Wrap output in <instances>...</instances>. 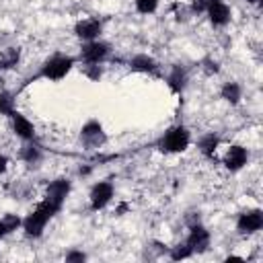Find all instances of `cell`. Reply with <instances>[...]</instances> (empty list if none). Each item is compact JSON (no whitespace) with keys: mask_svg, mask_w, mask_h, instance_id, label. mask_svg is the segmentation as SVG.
<instances>
[{"mask_svg":"<svg viewBox=\"0 0 263 263\" xmlns=\"http://www.w3.org/2000/svg\"><path fill=\"white\" fill-rule=\"evenodd\" d=\"M21 224H23V220L18 216H14V214H6L4 218H0V238L10 234V232H14Z\"/></svg>","mask_w":263,"mask_h":263,"instance_id":"cell-15","label":"cell"},{"mask_svg":"<svg viewBox=\"0 0 263 263\" xmlns=\"http://www.w3.org/2000/svg\"><path fill=\"white\" fill-rule=\"evenodd\" d=\"M158 8V0H136V10L142 14H150Z\"/></svg>","mask_w":263,"mask_h":263,"instance_id":"cell-23","label":"cell"},{"mask_svg":"<svg viewBox=\"0 0 263 263\" xmlns=\"http://www.w3.org/2000/svg\"><path fill=\"white\" fill-rule=\"evenodd\" d=\"M70 187L72 185H70L68 179H55V181H51L47 185V189H45V201H49L53 208L62 210V205H64V201H66V197L70 193Z\"/></svg>","mask_w":263,"mask_h":263,"instance_id":"cell-4","label":"cell"},{"mask_svg":"<svg viewBox=\"0 0 263 263\" xmlns=\"http://www.w3.org/2000/svg\"><path fill=\"white\" fill-rule=\"evenodd\" d=\"M6 168H8V158H6L4 154H0V175H2Z\"/></svg>","mask_w":263,"mask_h":263,"instance_id":"cell-27","label":"cell"},{"mask_svg":"<svg viewBox=\"0 0 263 263\" xmlns=\"http://www.w3.org/2000/svg\"><path fill=\"white\" fill-rule=\"evenodd\" d=\"M185 80H187L185 70H183L181 66H175L173 72H171V76H168V86H171V90H173V92H179V90L185 86Z\"/></svg>","mask_w":263,"mask_h":263,"instance_id":"cell-17","label":"cell"},{"mask_svg":"<svg viewBox=\"0 0 263 263\" xmlns=\"http://www.w3.org/2000/svg\"><path fill=\"white\" fill-rule=\"evenodd\" d=\"M74 62L76 60L72 55H51L49 60L43 62V66L39 70V76L47 78V80H60L72 70Z\"/></svg>","mask_w":263,"mask_h":263,"instance_id":"cell-2","label":"cell"},{"mask_svg":"<svg viewBox=\"0 0 263 263\" xmlns=\"http://www.w3.org/2000/svg\"><path fill=\"white\" fill-rule=\"evenodd\" d=\"M263 226V214L261 210H251V212H242L236 220V230L240 234H253L257 230H261Z\"/></svg>","mask_w":263,"mask_h":263,"instance_id":"cell-7","label":"cell"},{"mask_svg":"<svg viewBox=\"0 0 263 263\" xmlns=\"http://www.w3.org/2000/svg\"><path fill=\"white\" fill-rule=\"evenodd\" d=\"M0 113L8 115V117H12V113H14V99H12V95L8 90L0 92Z\"/></svg>","mask_w":263,"mask_h":263,"instance_id":"cell-20","label":"cell"},{"mask_svg":"<svg viewBox=\"0 0 263 263\" xmlns=\"http://www.w3.org/2000/svg\"><path fill=\"white\" fill-rule=\"evenodd\" d=\"M214 2H216V0H193L191 8H193L195 12H201V10H208V8H210Z\"/></svg>","mask_w":263,"mask_h":263,"instance_id":"cell-24","label":"cell"},{"mask_svg":"<svg viewBox=\"0 0 263 263\" xmlns=\"http://www.w3.org/2000/svg\"><path fill=\"white\" fill-rule=\"evenodd\" d=\"M18 62V49L16 47H6L0 53V68H12Z\"/></svg>","mask_w":263,"mask_h":263,"instance_id":"cell-19","label":"cell"},{"mask_svg":"<svg viewBox=\"0 0 263 263\" xmlns=\"http://www.w3.org/2000/svg\"><path fill=\"white\" fill-rule=\"evenodd\" d=\"M80 140H82V144H84L88 150H95V148H99V146L105 144L107 136H105L101 123L92 119V121H88V123L80 129Z\"/></svg>","mask_w":263,"mask_h":263,"instance_id":"cell-5","label":"cell"},{"mask_svg":"<svg viewBox=\"0 0 263 263\" xmlns=\"http://www.w3.org/2000/svg\"><path fill=\"white\" fill-rule=\"evenodd\" d=\"M189 146V132L183 125L171 127L158 142V148L162 152H183Z\"/></svg>","mask_w":263,"mask_h":263,"instance_id":"cell-3","label":"cell"},{"mask_svg":"<svg viewBox=\"0 0 263 263\" xmlns=\"http://www.w3.org/2000/svg\"><path fill=\"white\" fill-rule=\"evenodd\" d=\"M218 136L216 134H205L201 140H199V150H201V154L203 156H208V158H212L214 156V152H216V148H218Z\"/></svg>","mask_w":263,"mask_h":263,"instance_id":"cell-16","label":"cell"},{"mask_svg":"<svg viewBox=\"0 0 263 263\" xmlns=\"http://www.w3.org/2000/svg\"><path fill=\"white\" fill-rule=\"evenodd\" d=\"M185 242L189 245V249H191L193 253H203V251L208 249V245H210V232H208L203 226L193 224V226H191V232H189V236H187Z\"/></svg>","mask_w":263,"mask_h":263,"instance_id":"cell-10","label":"cell"},{"mask_svg":"<svg viewBox=\"0 0 263 263\" xmlns=\"http://www.w3.org/2000/svg\"><path fill=\"white\" fill-rule=\"evenodd\" d=\"M129 68L138 70V72H156V62L152 58H148V55H136L129 62Z\"/></svg>","mask_w":263,"mask_h":263,"instance_id":"cell-14","label":"cell"},{"mask_svg":"<svg viewBox=\"0 0 263 263\" xmlns=\"http://www.w3.org/2000/svg\"><path fill=\"white\" fill-rule=\"evenodd\" d=\"M109 51H111V47L105 41H97V39L86 41V45L80 51V60L86 62V64H101L109 55Z\"/></svg>","mask_w":263,"mask_h":263,"instance_id":"cell-6","label":"cell"},{"mask_svg":"<svg viewBox=\"0 0 263 263\" xmlns=\"http://www.w3.org/2000/svg\"><path fill=\"white\" fill-rule=\"evenodd\" d=\"M222 99H226L228 103L236 105V103L240 101V86H238L236 82H226V84L222 86Z\"/></svg>","mask_w":263,"mask_h":263,"instance_id":"cell-18","label":"cell"},{"mask_svg":"<svg viewBox=\"0 0 263 263\" xmlns=\"http://www.w3.org/2000/svg\"><path fill=\"white\" fill-rule=\"evenodd\" d=\"M21 158L25 160V162H29V164H37L39 162V158H41V152H39V148H35V146H25L23 150H21Z\"/></svg>","mask_w":263,"mask_h":263,"instance_id":"cell-21","label":"cell"},{"mask_svg":"<svg viewBox=\"0 0 263 263\" xmlns=\"http://www.w3.org/2000/svg\"><path fill=\"white\" fill-rule=\"evenodd\" d=\"M247 158H249L247 148H242V146H230L228 152H226L224 164H226V168H230V171H238V168H242V166L247 164Z\"/></svg>","mask_w":263,"mask_h":263,"instance_id":"cell-12","label":"cell"},{"mask_svg":"<svg viewBox=\"0 0 263 263\" xmlns=\"http://www.w3.org/2000/svg\"><path fill=\"white\" fill-rule=\"evenodd\" d=\"M113 197V183L101 181L90 189V208L92 210H103Z\"/></svg>","mask_w":263,"mask_h":263,"instance_id":"cell-8","label":"cell"},{"mask_svg":"<svg viewBox=\"0 0 263 263\" xmlns=\"http://www.w3.org/2000/svg\"><path fill=\"white\" fill-rule=\"evenodd\" d=\"M205 12H208L210 23H212L214 27H224V25L230 21V8H228L224 2H220V0H216Z\"/></svg>","mask_w":263,"mask_h":263,"instance_id":"cell-13","label":"cell"},{"mask_svg":"<svg viewBox=\"0 0 263 263\" xmlns=\"http://www.w3.org/2000/svg\"><path fill=\"white\" fill-rule=\"evenodd\" d=\"M247 2H251V4H261V0H247Z\"/></svg>","mask_w":263,"mask_h":263,"instance_id":"cell-28","label":"cell"},{"mask_svg":"<svg viewBox=\"0 0 263 263\" xmlns=\"http://www.w3.org/2000/svg\"><path fill=\"white\" fill-rule=\"evenodd\" d=\"M84 259H86V255L80 253V251H72V253L66 255V261H68V263H72V261H84Z\"/></svg>","mask_w":263,"mask_h":263,"instance_id":"cell-26","label":"cell"},{"mask_svg":"<svg viewBox=\"0 0 263 263\" xmlns=\"http://www.w3.org/2000/svg\"><path fill=\"white\" fill-rule=\"evenodd\" d=\"M86 74H88L92 80H97V78L101 76V68H99V64H86Z\"/></svg>","mask_w":263,"mask_h":263,"instance_id":"cell-25","label":"cell"},{"mask_svg":"<svg viewBox=\"0 0 263 263\" xmlns=\"http://www.w3.org/2000/svg\"><path fill=\"white\" fill-rule=\"evenodd\" d=\"M60 210L58 208H53L49 201H41L25 220H23V230H25V234L27 236H33V238H37V236H41V232H43V228H45V224L58 214Z\"/></svg>","mask_w":263,"mask_h":263,"instance_id":"cell-1","label":"cell"},{"mask_svg":"<svg viewBox=\"0 0 263 263\" xmlns=\"http://www.w3.org/2000/svg\"><path fill=\"white\" fill-rule=\"evenodd\" d=\"M191 255H193V251L189 249V245H187V242L177 245V247H173V249H171V257H173L175 261H179V259H187V257H191Z\"/></svg>","mask_w":263,"mask_h":263,"instance_id":"cell-22","label":"cell"},{"mask_svg":"<svg viewBox=\"0 0 263 263\" xmlns=\"http://www.w3.org/2000/svg\"><path fill=\"white\" fill-rule=\"evenodd\" d=\"M12 129H14V134L18 136V138H23V140H33L35 138V127H33V123L25 117V115H21L18 111H14L12 113Z\"/></svg>","mask_w":263,"mask_h":263,"instance_id":"cell-11","label":"cell"},{"mask_svg":"<svg viewBox=\"0 0 263 263\" xmlns=\"http://www.w3.org/2000/svg\"><path fill=\"white\" fill-rule=\"evenodd\" d=\"M101 31H103V25H101V21H97V18L78 21L76 27H74L76 37H80V39H84V41H95V39L101 35Z\"/></svg>","mask_w":263,"mask_h":263,"instance_id":"cell-9","label":"cell"}]
</instances>
